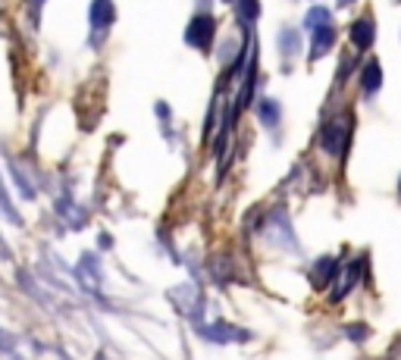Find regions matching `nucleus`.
<instances>
[{
  "label": "nucleus",
  "instance_id": "5",
  "mask_svg": "<svg viewBox=\"0 0 401 360\" xmlns=\"http://www.w3.org/2000/svg\"><path fill=\"white\" fill-rule=\"evenodd\" d=\"M113 16H116V10H113L110 0H95V4H91V22H95L97 29L110 25V22H113Z\"/></svg>",
  "mask_w": 401,
  "mask_h": 360
},
{
  "label": "nucleus",
  "instance_id": "8",
  "mask_svg": "<svg viewBox=\"0 0 401 360\" xmlns=\"http://www.w3.org/2000/svg\"><path fill=\"white\" fill-rule=\"evenodd\" d=\"M260 119H266V125H276L279 123V106L273 101H264L260 104Z\"/></svg>",
  "mask_w": 401,
  "mask_h": 360
},
{
  "label": "nucleus",
  "instance_id": "9",
  "mask_svg": "<svg viewBox=\"0 0 401 360\" xmlns=\"http://www.w3.org/2000/svg\"><path fill=\"white\" fill-rule=\"evenodd\" d=\"M336 272V266H332V260H323L320 263V270H317V285H326V279Z\"/></svg>",
  "mask_w": 401,
  "mask_h": 360
},
{
  "label": "nucleus",
  "instance_id": "4",
  "mask_svg": "<svg viewBox=\"0 0 401 360\" xmlns=\"http://www.w3.org/2000/svg\"><path fill=\"white\" fill-rule=\"evenodd\" d=\"M360 85H364V91H379V85H383V69H379L376 60H370V63L364 66V72H360Z\"/></svg>",
  "mask_w": 401,
  "mask_h": 360
},
{
  "label": "nucleus",
  "instance_id": "10",
  "mask_svg": "<svg viewBox=\"0 0 401 360\" xmlns=\"http://www.w3.org/2000/svg\"><path fill=\"white\" fill-rule=\"evenodd\" d=\"M339 4H342V6H345V4H351V0H339Z\"/></svg>",
  "mask_w": 401,
  "mask_h": 360
},
{
  "label": "nucleus",
  "instance_id": "1",
  "mask_svg": "<svg viewBox=\"0 0 401 360\" xmlns=\"http://www.w3.org/2000/svg\"><path fill=\"white\" fill-rule=\"evenodd\" d=\"M213 32H217V22H213V16L200 13V16H195V19L189 22V32H185V38H189V44H195V48L210 50Z\"/></svg>",
  "mask_w": 401,
  "mask_h": 360
},
{
  "label": "nucleus",
  "instance_id": "3",
  "mask_svg": "<svg viewBox=\"0 0 401 360\" xmlns=\"http://www.w3.org/2000/svg\"><path fill=\"white\" fill-rule=\"evenodd\" d=\"M351 41L358 44V48H370L373 44V19H358V22L351 25Z\"/></svg>",
  "mask_w": 401,
  "mask_h": 360
},
{
  "label": "nucleus",
  "instance_id": "2",
  "mask_svg": "<svg viewBox=\"0 0 401 360\" xmlns=\"http://www.w3.org/2000/svg\"><path fill=\"white\" fill-rule=\"evenodd\" d=\"M332 41H336V32H332V25H329V29L313 32V41H311V60H320V57H323V53L332 48Z\"/></svg>",
  "mask_w": 401,
  "mask_h": 360
},
{
  "label": "nucleus",
  "instance_id": "7",
  "mask_svg": "<svg viewBox=\"0 0 401 360\" xmlns=\"http://www.w3.org/2000/svg\"><path fill=\"white\" fill-rule=\"evenodd\" d=\"M257 13H260L257 0H238V16H242V19L254 22V19H257Z\"/></svg>",
  "mask_w": 401,
  "mask_h": 360
},
{
  "label": "nucleus",
  "instance_id": "6",
  "mask_svg": "<svg viewBox=\"0 0 401 360\" xmlns=\"http://www.w3.org/2000/svg\"><path fill=\"white\" fill-rule=\"evenodd\" d=\"M307 29H311V32L329 29V13H326V10H311V13H307Z\"/></svg>",
  "mask_w": 401,
  "mask_h": 360
}]
</instances>
